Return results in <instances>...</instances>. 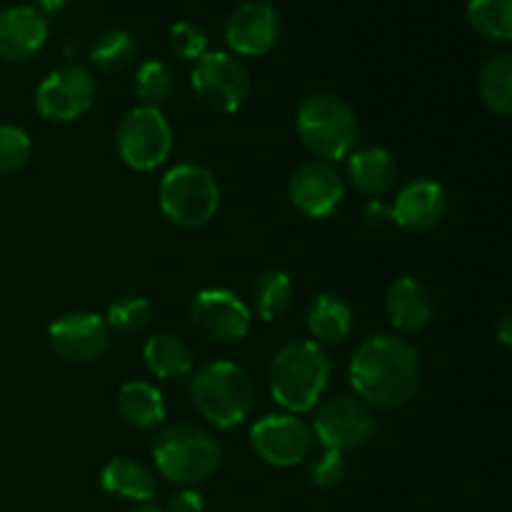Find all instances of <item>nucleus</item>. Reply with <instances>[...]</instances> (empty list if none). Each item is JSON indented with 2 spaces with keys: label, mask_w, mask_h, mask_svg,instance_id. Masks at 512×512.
Instances as JSON below:
<instances>
[{
  "label": "nucleus",
  "mask_w": 512,
  "mask_h": 512,
  "mask_svg": "<svg viewBox=\"0 0 512 512\" xmlns=\"http://www.w3.org/2000/svg\"><path fill=\"white\" fill-rule=\"evenodd\" d=\"M348 380L370 408H403L420 390L418 348L393 333L368 335L350 358Z\"/></svg>",
  "instance_id": "obj_1"
},
{
  "label": "nucleus",
  "mask_w": 512,
  "mask_h": 512,
  "mask_svg": "<svg viewBox=\"0 0 512 512\" xmlns=\"http://www.w3.org/2000/svg\"><path fill=\"white\" fill-rule=\"evenodd\" d=\"M328 353L315 340L283 345L270 363V395L290 415L310 413L330 383Z\"/></svg>",
  "instance_id": "obj_2"
},
{
  "label": "nucleus",
  "mask_w": 512,
  "mask_h": 512,
  "mask_svg": "<svg viewBox=\"0 0 512 512\" xmlns=\"http://www.w3.org/2000/svg\"><path fill=\"white\" fill-rule=\"evenodd\" d=\"M195 410L220 430L243 425L255 405V383L248 370L230 360H210L190 378Z\"/></svg>",
  "instance_id": "obj_3"
},
{
  "label": "nucleus",
  "mask_w": 512,
  "mask_h": 512,
  "mask_svg": "<svg viewBox=\"0 0 512 512\" xmlns=\"http://www.w3.org/2000/svg\"><path fill=\"white\" fill-rule=\"evenodd\" d=\"M295 130L305 148L325 163L348 160L360 135L355 110L333 93H318L305 98L295 115Z\"/></svg>",
  "instance_id": "obj_4"
},
{
  "label": "nucleus",
  "mask_w": 512,
  "mask_h": 512,
  "mask_svg": "<svg viewBox=\"0 0 512 512\" xmlns=\"http://www.w3.org/2000/svg\"><path fill=\"white\" fill-rule=\"evenodd\" d=\"M153 458L165 480L183 488L205 483L220 468L223 450L213 433L198 425H170L153 440Z\"/></svg>",
  "instance_id": "obj_5"
},
{
  "label": "nucleus",
  "mask_w": 512,
  "mask_h": 512,
  "mask_svg": "<svg viewBox=\"0 0 512 512\" xmlns=\"http://www.w3.org/2000/svg\"><path fill=\"white\" fill-rule=\"evenodd\" d=\"M160 210L173 225L195 230L208 225L218 215L220 185L208 168L180 163L160 180Z\"/></svg>",
  "instance_id": "obj_6"
},
{
  "label": "nucleus",
  "mask_w": 512,
  "mask_h": 512,
  "mask_svg": "<svg viewBox=\"0 0 512 512\" xmlns=\"http://www.w3.org/2000/svg\"><path fill=\"white\" fill-rule=\"evenodd\" d=\"M115 148L128 168L148 173L160 168L173 153V128L160 108L138 105L120 118Z\"/></svg>",
  "instance_id": "obj_7"
},
{
  "label": "nucleus",
  "mask_w": 512,
  "mask_h": 512,
  "mask_svg": "<svg viewBox=\"0 0 512 512\" xmlns=\"http://www.w3.org/2000/svg\"><path fill=\"white\" fill-rule=\"evenodd\" d=\"M190 85L208 110L220 115L238 113L250 95V73L233 53L208 50L190 73Z\"/></svg>",
  "instance_id": "obj_8"
},
{
  "label": "nucleus",
  "mask_w": 512,
  "mask_h": 512,
  "mask_svg": "<svg viewBox=\"0 0 512 512\" xmlns=\"http://www.w3.org/2000/svg\"><path fill=\"white\" fill-rule=\"evenodd\" d=\"M313 433L328 450L350 453L375 435V415L358 395H333L315 405Z\"/></svg>",
  "instance_id": "obj_9"
},
{
  "label": "nucleus",
  "mask_w": 512,
  "mask_h": 512,
  "mask_svg": "<svg viewBox=\"0 0 512 512\" xmlns=\"http://www.w3.org/2000/svg\"><path fill=\"white\" fill-rule=\"evenodd\" d=\"M95 103V78L83 65H63L40 80L35 108L45 120L73 123Z\"/></svg>",
  "instance_id": "obj_10"
},
{
  "label": "nucleus",
  "mask_w": 512,
  "mask_h": 512,
  "mask_svg": "<svg viewBox=\"0 0 512 512\" xmlns=\"http://www.w3.org/2000/svg\"><path fill=\"white\" fill-rule=\"evenodd\" d=\"M190 320L203 338L215 343H238L250 333L253 313L235 293L225 288L200 290L190 305Z\"/></svg>",
  "instance_id": "obj_11"
},
{
  "label": "nucleus",
  "mask_w": 512,
  "mask_h": 512,
  "mask_svg": "<svg viewBox=\"0 0 512 512\" xmlns=\"http://www.w3.org/2000/svg\"><path fill=\"white\" fill-rule=\"evenodd\" d=\"M250 445L260 460L275 468H293L303 463L313 445L308 425L290 413L265 415L250 428Z\"/></svg>",
  "instance_id": "obj_12"
},
{
  "label": "nucleus",
  "mask_w": 512,
  "mask_h": 512,
  "mask_svg": "<svg viewBox=\"0 0 512 512\" xmlns=\"http://www.w3.org/2000/svg\"><path fill=\"white\" fill-rule=\"evenodd\" d=\"M290 203L295 210L315 220H325L340 208L345 198V183L333 163L308 160L290 175Z\"/></svg>",
  "instance_id": "obj_13"
},
{
  "label": "nucleus",
  "mask_w": 512,
  "mask_h": 512,
  "mask_svg": "<svg viewBox=\"0 0 512 512\" xmlns=\"http://www.w3.org/2000/svg\"><path fill=\"white\" fill-rule=\"evenodd\" d=\"M48 340L50 348L68 363H93L108 350L110 328L103 315L78 310L50 323Z\"/></svg>",
  "instance_id": "obj_14"
},
{
  "label": "nucleus",
  "mask_w": 512,
  "mask_h": 512,
  "mask_svg": "<svg viewBox=\"0 0 512 512\" xmlns=\"http://www.w3.org/2000/svg\"><path fill=\"white\" fill-rule=\"evenodd\" d=\"M280 38V15L265 0H248L230 13L225 40L233 55L258 58L270 53Z\"/></svg>",
  "instance_id": "obj_15"
},
{
  "label": "nucleus",
  "mask_w": 512,
  "mask_h": 512,
  "mask_svg": "<svg viewBox=\"0 0 512 512\" xmlns=\"http://www.w3.org/2000/svg\"><path fill=\"white\" fill-rule=\"evenodd\" d=\"M448 213V193L433 178H415L405 183L390 205V220L410 233H425L435 228Z\"/></svg>",
  "instance_id": "obj_16"
},
{
  "label": "nucleus",
  "mask_w": 512,
  "mask_h": 512,
  "mask_svg": "<svg viewBox=\"0 0 512 512\" xmlns=\"http://www.w3.org/2000/svg\"><path fill=\"white\" fill-rule=\"evenodd\" d=\"M48 40V20L35 5H10L0 10V58L23 63L40 53Z\"/></svg>",
  "instance_id": "obj_17"
},
{
  "label": "nucleus",
  "mask_w": 512,
  "mask_h": 512,
  "mask_svg": "<svg viewBox=\"0 0 512 512\" xmlns=\"http://www.w3.org/2000/svg\"><path fill=\"white\" fill-rule=\"evenodd\" d=\"M390 325L403 335H418L428 328L433 318V298L423 280L415 275H403L393 280L385 295Z\"/></svg>",
  "instance_id": "obj_18"
},
{
  "label": "nucleus",
  "mask_w": 512,
  "mask_h": 512,
  "mask_svg": "<svg viewBox=\"0 0 512 512\" xmlns=\"http://www.w3.org/2000/svg\"><path fill=\"white\" fill-rule=\"evenodd\" d=\"M348 178L360 193L380 198L398 183V163L390 150L378 148V145L353 150L348 155Z\"/></svg>",
  "instance_id": "obj_19"
},
{
  "label": "nucleus",
  "mask_w": 512,
  "mask_h": 512,
  "mask_svg": "<svg viewBox=\"0 0 512 512\" xmlns=\"http://www.w3.org/2000/svg\"><path fill=\"white\" fill-rule=\"evenodd\" d=\"M100 488L108 495L140 505L155 498V475L143 463L130 458H113L100 473Z\"/></svg>",
  "instance_id": "obj_20"
},
{
  "label": "nucleus",
  "mask_w": 512,
  "mask_h": 512,
  "mask_svg": "<svg viewBox=\"0 0 512 512\" xmlns=\"http://www.w3.org/2000/svg\"><path fill=\"white\" fill-rule=\"evenodd\" d=\"M115 405L130 428L150 430L165 420L163 393L148 380H128L120 385Z\"/></svg>",
  "instance_id": "obj_21"
},
{
  "label": "nucleus",
  "mask_w": 512,
  "mask_h": 512,
  "mask_svg": "<svg viewBox=\"0 0 512 512\" xmlns=\"http://www.w3.org/2000/svg\"><path fill=\"white\" fill-rule=\"evenodd\" d=\"M308 330L318 345H340L353 330V310L335 293H323L308 305Z\"/></svg>",
  "instance_id": "obj_22"
},
{
  "label": "nucleus",
  "mask_w": 512,
  "mask_h": 512,
  "mask_svg": "<svg viewBox=\"0 0 512 512\" xmlns=\"http://www.w3.org/2000/svg\"><path fill=\"white\" fill-rule=\"evenodd\" d=\"M145 368L158 380L185 378L193 370V353L188 343L175 333H158L143 348Z\"/></svg>",
  "instance_id": "obj_23"
},
{
  "label": "nucleus",
  "mask_w": 512,
  "mask_h": 512,
  "mask_svg": "<svg viewBox=\"0 0 512 512\" xmlns=\"http://www.w3.org/2000/svg\"><path fill=\"white\" fill-rule=\"evenodd\" d=\"M480 98L495 115L512 118V50L490 58L480 70Z\"/></svg>",
  "instance_id": "obj_24"
},
{
  "label": "nucleus",
  "mask_w": 512,
  "mask_h": 512,
  "mask_svg": "<svg viewBox=\"0 0 512 512\" xmlns=\"http://www.w3.org/2000/svg\"><path fill=\"white\" fill-rule=\"evenodd\" d=\"M88 58L103 73H123L138 58V40L128 30L110 28L95 38Z\"/></svg>",
  "instance_id": "obj_25"
},
{
  "label": "nucleus",
  "mask_w": 512,
  "mask_h": 512,
  "mask_svg": "<svg viewBox=\"0 0 512 512\" xmlns=\"http://www.w3.org/2000/svg\"><path fill=\"white\" fill-rule=\"evenodd\" d=\"M253 300H255V313L265 320L283 318L293 303V280L285 270H265L253 285Z\"/></svg>",
  "instance_id": "obj_26"
},
{
  "label": "nucleus",
  "mask_w": 512,
  "mask_h": 512,
  "mask_svg": "<svg viewBox=\"0 0 512 512\" xmlns=\"http://www.w3.org/2000/svg\"><path fill=\"white\" fill-rule=\"evenodd\" d=\"M468 23L490 40H512V0H470Z\"/></svg>",
  "instance_id": "obj_27"
},
{
  "label": "nucleus",
  "mask_w": 512,
  "mask_h": 512,
  "mask_svg": "<svg viewBox=\"0 0 512 512\" xmlns=\"http://www.w3.org/2000/svg\"><path fill=\"white\" fill-rule=\"evenodd\" d=\"M175 78L163 60H145L135 70V95L140 103L160 108L173 95Z\"/></svg>",
  "instance_id": "obj_28"
},
{
  "label": "nucleus",
  "mask_w": 512,
  "mask_h": 512,
  "mask_svg": "<svg viewBox=\"0 0 512 512\" xmlns=\"http://www.w3.org/2000/svg\"><path fill=\"white\" fill-rule=\"evenodd\" d=\"M153 320V305L143 295H123L115 303H110L105 323L110 330L123 335H135L145 330Z\"/></svg>",
  "instance_id": "obj_29"
},
{
  "label": "nucleus",
  "mask_w": 512,
  "mask_h": 512,
  "mask_svg": "<svg viewBox=\"0 0 512 512\" xmlns=\"http://www.w3.org/2000/svg\"><path fill=\"white\" fill-rule=\"evenodd\" d=\"M33 143L18 125H0V175H13L28 165Z\"/></svg>",
  "instance_id": "obj_30"
},
{
  "label": "nucleus",
  "mask_w": 512,
  "mask_h": 512,
  "mask_svg": "<svg viewBox=\"0 0 512 512\" xmlns=\"http://www.w3.org/2000/svg\"><path fill=\"white\" fill-rule=\"evenodd\" d=\"M168 45L173 55H178L180 60H200L208 53V35H205V30L198 23L178 20V23L170 25Z\"/></svg>",
  "instance_id": "obj_31"
},
{
  "label": "nucleus",
  "mask_w": 512,
  "mask_h": 512,
  "mask_svg": "<svg viewBox=\"0 0 512 512\" xmlns=\"http://www.w3.org/2000/svg\"><path fill=\"white\" fill-rule=\"evenodd\" d=\"M345 470H348L345 455L338 453V450L323 448L315 455L313 463H310V480H313V485H318V488L330 490L335 488V485L343 483Z\"/></svg>",
  "instance_id": "obj_32"
},
{
  "label": "nucleus",
  "mask_w": 512,
  "mask_h": 512,
  "mask_svg": "<svg viewBox=\"0 0 512 512\" xmlns=\"http://www.w3.org/2000/svg\"><path fill=\"white\" fill-rule=\"evenodd\" d=\"M203 495L193 488H185L180 493H175L173 498L165 505V512H203Z\"/></svg>",
  "instance_id": "obj_33"
},
{
  "label": "nucleus",
  "mask_w": 512,
  "mask_h": 512,
  "mask_svg": "<svg viewBox=\"0 0 512 512\" xmlns=\"http://www.w3.org/2000/svg\"><path fill=\"white\" fill-rule=\"evenodd\" d=\"M360 218H363V223L368 225V228H380V225L390 220V208L380 198H370L368 203H365Z\"/></svg>",
  "instance_id": "obj_34"
},
{
  "label": "nucleus",
  "mask_w": 512,
  "mask_h": 512,
  "mask_svg": "<svg viewBox=\"0 0 512 512\" xmlns=\"http://www.w3.org/2000/svg\"><path fill=\"white\" fill-rule=\"evenodd\" d=\"M495 335H498L500 343L508 345V348H512V313L503 315V318L498 320V328H495Z\"/></svg>",
  "instance_id": "obj_35"
},
{
  "label": "nucleus",
  "mask_w": 512,
  "mask_h": 512,
  "mask_svg": "<svg viewBox=\"0 0 512 512\" xmlns=\"http://www.w3.org/2000/svg\"><path fill=\"white\" fill-rule=\"evenodd\" d=\"M33 3L40 13H58L60 8H65V5L70 3V0H33Z\"/></svg>",
  "instance_id": "obj_36"
},
{
  "label": "nucleus",
  "mask_w": 512,
  "mask_h": 512,
  "mask_svg": "<svg viewBox=\"0 0 512 512\" xmlns=\"http://www.w3.org/2000/svg\"><path fill=\"white\" fill-rule=\"evenodd\" d=\"M125 512H165V510L153 503H140V505H133V508H128Z\"/></svg>",
  "instance_id": "obj_37"
}]
</instances>
